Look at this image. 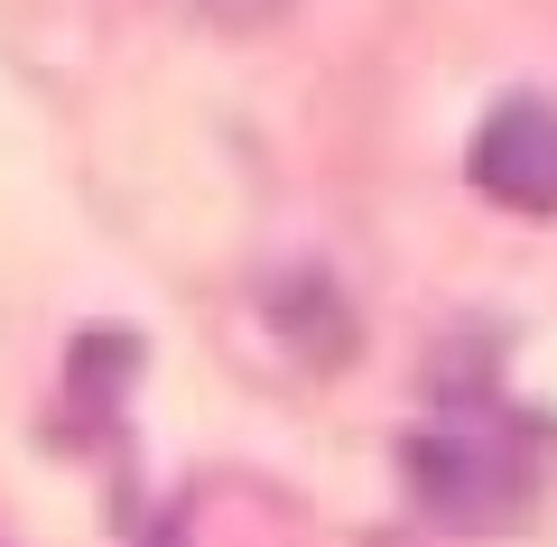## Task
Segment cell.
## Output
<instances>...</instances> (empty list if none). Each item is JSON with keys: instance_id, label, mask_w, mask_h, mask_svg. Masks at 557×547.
<instances>
[{"instance_id": "cell-1", "label": "cell", "mask_w": 557, "mask_h": 547, "mask_svg": "<svg viewBox=\"0 0 557 547\" xmlns=\"http://www.w3.org/2000/svg\"><path fill=\"white\" fill-rule=\"evenodd\" d=\"M409 483H418V510L446 520V529H511L539 501L530 436L493 409H456L437 427H418L409 436Z\"/></svg>"}, {"instance_id": "cell-2", "label": "cell", "mask_w": 557, "mask_h": 547, "mask_svg": "<svg viewBox=\"0 0 557 547\" xmlns=\"http://www.w3.org/2000/svg\"><path fill=\"white\" fill-rule=\"evenodd\" d=\"M465 167H474V186L493 204H511V214H557V102L502 94L493 112H483Z\"/></svg>"}, {"instance_id": "cell-3", "label": "cell", "mask_w": 557, "mask_h": 547, "mask_svg": "<svg viewBox=\"0 0 557 547\" xmlns=\"http://www.w3.org/2000/svg\"><path fill=\"white\" fill-rule=\"evenodd\" d=\"M168 10H186V20H214V28H260V20H278L288 0H168Z\"/></svg>"}, {"instance_id": "cell-4", "label": "cell", "mask_w": 557, "mask_h": 547, "mask_svg": "<svg viewBox=\"0 0 557 547\" xmlns=\"http://www.w3.org/2000/svg\"><path fill=\"white\" fill-rule=\"evenodd\" d=\"M159 547H177V538H159Z\"/></svg>"}]
</instances>
